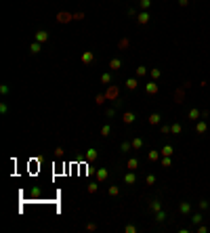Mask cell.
I'll return each instance as SVG.
<instances>
[{"label":"cell","instance_id":"1","mask_svg":"<svg viewBox=\"0 0 210 233\" xmlns=\"http://www.w3.org/2000/svg\"><path fill=\"white\" fill-rule=\"evenodd\" d=\"M206 130H208V124H206V122H202V120H200V122L195 124V132H198V134H204Z\"/></svg>","mask_w":210,"mask_h":233},{"label":"cell","instance_id":"2","mask_svg":"<svg viewBox=\"0 0 210 233\" xmlns=\"http://www.w3.org/2000/svg\"><path fill=\"white\" fill-rule=\"evenodd\" d=\"M179 212H181V214H189V212H191V204H189V202H181Z\"/></svg>","mask_w":210,"mask_h":233},{"label":"cell","instance_id":"3","mask_svg":"<svg viewBox=\"0 0 210 233\" xmlns=\"http://www.w3.org/2000/svg\"><path fill=\"white\" fill-rule=\"evenodd\" d=\"M137 21L141 23V25L149 23V13H139V15H137Z\"/></svg>","mask_w":210,"mask_h":233},{"label":"cell","instance_id":"4","mask_svg":"<svg viewBox=\"0 0 210 233\" xmlns=\"http://www.w3.org/2000/svg\"><path fill=\"white\" fill-rule=\"evenodd\" d=\"M137 86H139V82H137L135 78H128V80H126V88H128V91H135Z\"/></svg>","mask_w":210,"mask_h":233},{"label":"cell","instance_id":"5","mask_svg":"<svg viewBox=\"0 0 210 233\" xmlns=\"http://www.w3.org/2000/svg\"><path fill=\"white\" fill-rule=\"evenodd\" d=\"M122 120H124V124H133V122H135V113H133V111H126Z\"/></svg>","mask_w":210,"mask_h":233},{"label":"cell","instance_id":"6","mask_svg":"<svg viewBox=\"0 0 210 233\" xmlns=\"http://www.w3.org/2000/svg\"><path fill=\"white\" fill-rule=\"evenodd\" d=\"M36 40H38L40 44L46 42V40H48V34H46V32H36Z\"/></svg>","mask_w":210,"mask_h":233},{"label":"cell","instance_id":"7","mask_svg":"<svg viewBox=\"0 0 210 233\" xmlns=\"http://www.w3.org/2000/svg\"><path fill=\"white\" fill-rule=\"evenodd\" d=\"M145 91L149 93V95H155V93H158V84H155V82H149V84L145 86Z\"/></svg>","mask_w":210,"mask_h":233},{"label":"cell","instance_id":"8","mask_svg":"<svg viewBox=\"0 0 210 233\" xmlns=\"http://www.w3.org/2000/svg\"><path fill=\"white\" fill-rule=\"evenodd\" d=\"M105 178H107V170H105V168H99V170H97V181H105Z\"/></svg>","mask_w":210,"mask_h":233},{"label":"cell","instance_id":"9","mask_svg":"<svg viewBox=\"0 0 210 233\" xmlns=\"http://www.w3.org/2000/svg\"><path fill=\"white\" fill-rule=\"evenodd\" d=\"M135 181H137V178H135V174H133V172L124 174V183H126V185H135Z\"/></svg>","mask_w":210,"mask_h":233},{"label":"cell","instance_id":"10","mask_svg":"<svg viewBox=\"0 0 210 233\" xmlns=\"http://www.w3.org/2000/svg\"><path fill=\"white\" fill-rule=\"evenodd\" d=\"M120 65H122V61H120V59H111V61H109V67H111L113 71L120 69Z\"/></svg>","mask_w":210,"mask_h":233},{"label":"cell","instance_id":"11","mask_svg":"<svg viewBox=\"0 0 210 233\" xmlns=\"http://www.w3.org/2000/svg\"><path fill=\"white\" fill-rule=\"evenodd\" d=\"M160 120H162L160 113H151V115H149V124H160Z\"/></svg>","mask_w":210,"mask_h":233},{"label":"cell","instance_id":"12","mask_svg":"<svg viewBox=\"0 0 210 233\" xmlns=\"http://www.w3.org/2000/svg\"><path fill=\"white\" fill-rule=\"evenodd\" d=\"M86 160H90V162H93V160H97V149H88V151H86Z\"/></svg>","mask_w":210,"mask_h":233},{"label":"cell","instance_id":"13","mask_svg":"<svg viewBox=\"0 0 210 233\" xmlns=\"http://www.w3.org/2000/svg\"><path fill=\"white\" fill-rule=\"evenodd\" d=\"M93 59H95L93 53H84V55H82V61H84V63H93Z\"/></svg>","mask_w":210,"mask_h":233},{"label":"cell","instance_id":"14","mask_svg":"<svg viewBox=\"0 0 210 233\" xmlns=\"http://www.w3.org/2000/svg\"><path fill=\"white\" fill-rule=\"evenodd\" d=\"M200 223H202V214H193V216H191V225H200Z\"/></svg>","mask_w":210,"mask_h":233},{"label":"cell","instance_id":"15","mask_svg":"<svg viewBox=\"0 0 210 233\" xmlns=\"http://www.w3.org/2000/svg\"><path fill=\"white\" fill-rule=\"evenodd\" d=\"M30 53H34V55H36V53H40V42H34L32 46H30Z\"/></svg>","mask_w":210,"mask_h":233},{"label":"cell","instance_id":"16","mask_svg":"<svg viewBox=\"0 0 210 233\" xmlns=\"http://www.w3.org/2000/svg\"><path fill=\"white\" fill-rule=\"evenodd\" d=\"M200 115H202V113H200L198 109H191V111H189V120H198Z\"/></svg>","mask_w":210,"mask_h":233},{"label":"cell","instance_id":"17","mask_svg":"<svg viewBox=\"0 0 210 233\" xmlns=\"http://www.w3.org/2000/svg\"><path fill=\"white\" fill-rule=\"evenodd\" d=\"M143 147V139H135L133 141V149H141Z\"/></svg>","mask_w":210,"mask_h":233},{"label":"cell","instance_id":"18","mask_svg":"<svg viewBox=\"0 0 210 233\" xmlns=\"http://www.w3.org/2000/svg\"><path fill=\"white\" fill-rule=\"evenodd\" d=\"M162 156H172V145H164V149H162Z\"/></svg>","mask_w":210,"mask_h":233},{"label":"cell","instance_id":"19","mask_svg":"<svg viewBox=\"0 0 210 233\" xmlns=\"http://www.w3.org/2000/svg\"><path fill=\"white\" fill-rule=\"evenodd\" d=\"M149 210H153V212H158V210H160V202H158V200H153V202L149 204Z\"/></svg>","mask_w":210,"mask_h":233},{"label":"cell","instance_id":"20","mask_svg":"<svg viewBox=\"0 0 210 233\" xmlns=\"http://www.w3.org/2000/svg\"><path fill=\"white\" fill-rule=\"evenodd\" d=\"M155 221H158V223L166 221V212H160V210H158V214H155Z\"/></svg>","mask_w":210,"mask_h":233},{"label":"cell","instance_id":"21","mask_svg":"<svg viewBox=\"0 0 210 233\" xmlns=\"http://www.w3.org/2000/svg\"><path fill=\"white\" fill-rule=\"evenodd\" d=\"M137 166H139V162H137L135 158H130V160H128V168H130V170H135Z\"/></svg>","mask_w":210,"mask_h":233},{"label":"cell","instance_id":"22","mask_svg":"<svg viewBox=\"0 0 210 233\" xmlns=\"http://www.w3.org/2000/svg\"><path fill=\"white\" fill-rule=\"evenodd\" d=\"M170 132H172V134H179V132H181V124H172V126H170Z\"/></svg>","mask_w":210,"mask_h":233},{"label":"cell","instance_id":"23","mask_svg":"<svg viewBox=\"0 0 210 233\" xmlns=\"http://www.w3.org/2000/svg\"><path fill=\"white\" fill-rule=\"evenodd\" d=\"M109 132H111V126H103L101 128V137H109Z\"/></svg>","mask_w":210,"mask_h":233},{"label":"cell","instance_id":"24","mask_svg":"<svg viewBox=\"0 0 210 233\" xmlns=\"http://www.w3.org/2000/svg\"><path fill=\"white\" fill-rule=\"evenodd\" d=\"M130 147H133V143H128V141L122 143V151H130Z\"/></svg>","mask_w":210,"mask_h":233},{"label":"cell","instance_id":"25","mask_svg":"<svg viewBox=\"0 0 210 233\" xmlns=\"http://www.w3.org/2000/svg\"><path fill=\"white\" fill-rule=\"evenodd\" d=\"M145 74H147V67H143V65L137 67V76H145Z\"/></svg>","mask_w":210,"mask_h":233},{"label":"cell","instance_id":"26","mask_svg":"<svg viewBox=\"0 0 210 233\" xmlns=\"http://www.w3.org/2000/svg\"><path fill=\"white\" fill-rule=\"evenodd\" d=\"M97 189H99V185H97V183H90V185H88V193H95Z\"/></svg>","mask_w":210,"mask_h":233},{"label":"cell","instance_id":"27","mask_svg":"<svg viewBox=\"0 0 210 233\" xmlns=\"http://www.w3.org/2000/svg\"><path fill=\"white\" fill-rule=\"evenodd\" d=\"M118 193H120V189H118L116 185H111V187H109V195H118Z\"/></svg>","mask_w":210,"mask_h":233},{"label":"cell","instance_id":"28","mask_svg":"<svg viewBox=\"0 0 210 233\" xmlns=\"http://www.w3.org/2000/svg\"><path fill=\"white\" fill-rule=\"evenodd\" d=\"M151 6V0H141V8H149Z\"/></svg>","mask_w":210,"mask_h":233},{"label":"cell","instance_id":"29","mask_svg":"<svg viewBox=\"0 0 210 233\" xmlns=\"http://www.w3.org/2000/svg\"><path fill=\"white\" fill-rule=\"evenodd\" d=\"M109 80H111V76H109V74H103V78H101V82H103V84H107Z\"/></svg>","mask_w":210,"mask_h":233},{"label":"cell","instance_id":"30","mask_svg":"<svg viewBox=\"0 0 210 233\" xmlns=\"http://www.w3.org/2000/svg\"><path fill=\"white\" fill-rule=\"evenodd\" d=\"M145 181H147V185H153V183H155V176H153V174H149V176L145 178Z\"/></svg>","mask_w":210,"mask_h":233},{"label":"cell","instance_id":"31","mask_svg":"<svg viewBox=\"0 0 210 233\" xmlns=\"http://www.w3.org/2000/svg\"><path fill=\"white\" fill-rule=\"evenodd\" d=\"M149 160L155 162V160H158V151H149Z\"/></svg>","mask_w":210,"mask_h":233},{"label":"cell","instance_id":"32","mask_svg":"<svg viewBox=\"0 0 210 233\" xmlns=\"http://www.w3.org/2000/svg\"><path fill=\"white\" fill-rule=\"evenodd\" d=\"M160 74H162L160 69H151V78H160Z\"/></svg>","mask_w":210,"mask_h":233},{"label":"cell","instance_id":"33","mask_svg":"<svg viewBox=\"0 0 210 233\" xmlns=\"http://www.w3.org/2000/svg\"><path fill=\"white\" fill-rule=\"evenodd\" d=\"M135 231H137V229H135L133 225H126V233H135Z\"/></svg>","mask_w":210,"mask_h":233},{"label":"cell","instance_id":"34","mask_svg":"<svg viewBox=\"0 0 210 233\" xmlns=\"http://www.w3.org/2000/svg\"><path fill=\"white\" fill-rule=\"evenodd\" d=\"M55 156H57V158H61V156H63V149H61V147H59V149H55Z\"/></svg>","mask_w":210,"mask_h":233},{"label":"cell","instance_id":"35","mask_svg":"<svg viewBox=\"0 0 210 233\" xmlns=\"http://www.w3.org/2000/svg\"><path fill=\"white\" fill-rule=\"evenodd\" d=\"M200 208H202V210H204V208H208V202H206V200H202V202H200Z\"/></svg>","mask_w":210,"mask_h":233},{"label":"cell","instance_id":"36","mask_svg":"<svg viewBox=\"0 0 210 233\" xmlns=\"http://www.w3.org/2000/svg\"><path fill=\"white\" fill-rule=\"evenodd\" d=\"M179 4H181V6H187V4H189V0H179Z\"/></svg>","mask_w":210,"mask_h":233}]
</instances>
